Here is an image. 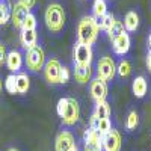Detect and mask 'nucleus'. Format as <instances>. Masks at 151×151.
<instances>
[{"label": "nucleus", "mask_w": 151, "mask_h": 151, "mask_svg": "<svg viewBox=\"0 0 151 151\" xmlns=\"http://www.w3.org/2000/svg\"><path fill=\"white\" fill-rule=\"evenodd\" d=\"M100 30L101 29L98 26V21L92 15L82 17V20L77 24V42L92 45L97 41Z\"/></svg>", "instance_id": "obj_1"}, {"label": "nucleus", "mask_w": 151, "mask_h": 151, "mask_svg": "<svg viewBox=\"0 0 151 151\" xmlns=\"http://www.w3.org/2000/svg\"><path fill=\"white\" fill-rule=\"evenodd\" d=\"M44 20L48 30L52 32H60L65 26V12L59 3H52L48 5L44 14Z\"/></svg>", "instance_id": "obj_2"}, {"label": "nucleus", "mask_w": 151, "mask_h": 151, "mask_svg": "<svg viewBox=\"0 0 151 151\" xmlns=\"http://www.w3.org/2000/svg\"><path fill=\"white\" fill-rule=\"evenodd\" d=\"M24 64H26V68L30 73H40L41 70H44V65H45V53H44L42 47L36 44L32 48L26 50Z\"/></svg>", "instance_id": "obj_3"}, {"label": "nucleus", "mask_w": 151, "mask_h": 151, "mask_svg": "<svg viewBox=\"0 0 151 151\" xmlns=\"http://www.w3.org/2000/svg\"><path fill=\"white\" fill-rule=\"evenodd\" d=\"M116 74V64L110 56H103L97 62V77L103 82H112Z\"/></svg>", "instance_id": "obj_4"}, {"label": "nucleus", "mask_w": 151, "mask_h": 151, "mask_svg": "<svg viewBox=\"0 0 151 151\" xmlns=\"http://www.w3.org/2000/svg\"><path fill=\"white\" fill-rule=\"evenodd\" d=\"M92 47L88 44L76 42L73 48V64L74 65H91L92 64Z\"/></svg>", "instance_id": "obj_5"}, {"label": "nucleus", "mask_w": 151, "mask_h": 151, "mask_svg": "<svg viewBox=\"0 0 151 151\" xmlns=\"http://www.w3.org/2000/svg\"><path fill=\"white\" fill-rule=\"evenodd\" d=\"M62 118V124L65 127H73V125L77 124L79 118H80V106L79 101L76 98H67V107L64 110V115Z\"/></svg>", "instance_id": "obj_6"}, {"label": "nucleus", "mask_w": 151, "mask_h": 151, "mask_svg": "<svg viewBox=\"0 0 151 151\" xmlns=\"http://www.w3.org/2000/svg\"><path fill=\"white\" fill-rule=\"evenodd\" d=\"M60 71H62V64L58 58H50L48 60H45L44 77L50 85L60 83Z\"/></svg>", "instance_id": "obj_7"}, {"label": "nucleus", "mask_w": 151, "mask_h": 151, "mask_svg": "<svg viewBox=\"0 0 151 151\" xmlns=\"http://www.w3.org/2000/svg\"><path fill=\"white\" fill-rule=\"evenodd\" d=\"M83 151H103L101 136L92 129H86L83 133Z\"/></svg>", "instance_id": "obj_8"}, {"label": "nucleus", "mask_w": 151, "mask_h": 151, "mask_svg": "<svg viewBox=\"0 0 151 151\" xmlns=\"http://www.w3.org/2000/svg\"><path fill=\"white\" fill-rule=\"evenodd\" d=\"M130 45H132V40H130V35L127 32H122L121 35H118L116 38L112 40V50L118 56L127 55L130 50Z\"/></svg>", "instance_id": "obj_9"}, {"label": "nucleus", "mask_w": 151, "mask_h": 151, "mask_svg": "<svg viewBox=\"0 0 151 151\" xmlns=\"http://www.w3.org/2000/svg\"><path fill=\"white\" fill-rule=\"evenodd\" d=\"M89 92H91V97H92V100L95 103L104 101L106 97H107V83L103 82L101 79L95 77L94 80H91Z\"/></svg>", "instance_id": "obj_10"}, {"label": "nucleus", "mask_w": 151, "mask_h": 151, "mask_svg": "<svg viewBox=\"0 0 151 151\" xmlns=\"http://www.w3.org/2000/svg\"><path fill=\"white\" fill-rule=\"evenodd\" d=\"M103 151H121V134L118 130L112 129L101 137Z\"/></svg>", "instance_id": "obj_11"}, {"label": "nucleus", "mask_w": 151, "mask_h": 151, "mask_svg": "<svg viewBox=\"0 0 151 151\" xmlns=\"http://www.w3.org/2000/svg\"><path fill=\"white\" fill-rule=\"evenodd\" d=\"M76 145V137L71 132H60L55 141V151H70Z\"/></svg>", "instance_id": "obj_12"}, {"label": "nucleus", "mask_w": 151, "mask_h": 151, "mask_svg": "<svg viewBox=\"0 0 151 151\" xmlns=\"http://www.w3.org/2000/svg\"><path fill=\"white\" fill-rule=\"evenodd\" d=\"M30 14V9L27 6H24L23 3L17 2L14 6H12V24H14L15 29H21L23 27V23L26 20V17Z\"/></svg>", "instance_id": "obj_13"}, {"label": "nucleus", "mask_w": 151, "mask_h": 151, "mask_svg": "<svg viewBox=\"0 0 151 151\" xmlns=\"http://www.w3.org/2000/svg\"><path fill=\"white\" fill-rule=\"evenodd\" d=\"M23 55L18 52V50H11V52L8 53V58H6V67L8 70L12 73V74H15L21 70L23 67Z\"/></svg>", "instance_id": "obj_14"}, {"label": "nucleus", "mask_w": 151, "mask_h": 151, "mask_svg": "<svg viewBox=\"0 0 151 151\" xmlns=\"http://www.w3.org/2000/svg\"><path fill=\"white\" fill-rule=\"evenodd\" d=\"M73 74H74L76 82L85 85V83H88V82L91 80L92 65H74L73 67Z\"/></svg>", "instance_id": "obj_15"}, {"label": "nucleus", "mask_w": 151, "mask_h": 151, "mask_svg": "<svg viewBox=\"0 0 151 151\" xmlns=\"http://www.w3.org/2000/svg\"><path fill=\"white\" fill-rule=\"evenodd\" d=\"M89 129L95 130L100 136H104L106 133H109L112 130V122L110 119H98L97 116H91V121H89Z\"/></svg>", "instance_id": "obj_16"}, {"label": "nucleus", "mask_w": 151, "mask_h": 151, "mask_svg": "<svg viewBox=\"0 0 151 151\" xmlns=\"http://www.w3.org/2000/svg\"><path fill=\"white\" fill-rule=\"evenodd\" d=\"M36 40H38L36 29H21L20 41H21V45L26 50H29L33 45H36Z\"/></svg>", "instance_id": "obj_17"}, {"label": "nucleus", "mask_w": 151, "mask_h": 151, "mask_svg": "<svg viewBox=\"0 0 151 151\" xmlns=\"http://www.w3.org/2000/svg\"><path fill=\"white\" fill-rule=\"evenodd\" d=\"M132 91H133V94H134L136 98H144L145 97V94L148 91V83H147L144 76H137V77L133 80Z\"/></svg>", "instance_id": "obj_18"}, {"label": "nucleus", "mask_w": 151, "mask_h": 151, "mask_svg": "<svg viewBox=\"0 0 151 151\" xmlns=\"http://www.w3.org/2000/svg\"><path fill=\"white\" fill-rule=\"evenodd\" d=\"M122 24H124V29H125L127 33L134 32L137 27H139V15H137V12L136 11H129L124 17Z\"/></svg>", "instance_id": "obj_19"}, {"label": "nucleus", "mask_w": 151, "mask_h": 151, "mask_svg": "<svg viewBox=\"0 0 151 151\" xmlns=\"http://www.w3.org/2000/svg\"><path fill=\"white\" fill-rule=\"evenodd\" d=\"M110 106H109V103L106 101H100V103H95V110H94V113L92 115L94 116H97L98 119H109L110 118Z\"/></svg>", "instance_id": "obj_20"}, {"label": "nucleus", "mask_w": 151, "mask_h": 151, "mask_svg": "<svg viewBox=\"0 0 151 151\" xmlns=\"http://www.w3.org/2000/svg\"><path fill=\"white\" fill-rule=\"evenodd\" d=\"M12 15V5L9 0H0V26L6 24Z\"/></svg>", "instance_id": "obj_21"}, {"label": "nucleus", "mask_w": 151, "mask_h": 151, "mask_svg": "<svg viewBox=\"0 0 151 151\" xmlns=\"http://www.w3.org/2000/svg\"><path fill=\"white\" fill-rule=\"evenodd\" d=\"M106 14H107L106 0H94V3H92V17L95 20H101Z\"/></svg>", "instance_id": "obj_22"}, {"label": "nucleus", "mask_w": 151, "mask_h": 151, "mask_svg": "<svg viewBox=\"0 0 151 151\" xmlns=\"http://www.w3.org/2000/svg\"><path fill=\"white\" fill-rule=\"evenodd\" d=\"M30 80L26 73H18L17 74V92L18 94H26L29 91Z\"/></svg>", "instance_id": "obj_23"}, {"label": "nucleus", "mask_w": 151, "mask_h": 151, "mask_svg": "<svg viewBox=\"0 0 151 151\" xmlns=\"http://www.w3.org/2000/svg\"><path fill=\"white\" fill-rule=\"evenodd\" d=\"M97 21H98V26H100V29L104 30V32H109V30H110V27L113 26V24H115L116 18L113 17L112 14H109V12H107V14H106L101 20H97Z\"/></svg>", "instance_id": "obj_24"}, {"label": "nucleus", "mask_w": 151, "mask_h": 151, "mask_svg": "<svg viewBox=\"0 0 151 151\" xmlns=\"http://www.w3.org/2000/svg\"><path fill=\"white\" fill-rule=\"evenodd\" d=\"M130 73H132V64L127 59H122L116 65V74L119 76V77H129Z\"/></svg>", "instance_id": "obj_25"}, {"label": "nucleus", "mask_w": 151, "mask_h": 151, "mask_svg": "<svg viewBox=\"0 0 151 151\" xmlns=\"http://www.w3.org/2000/svg\"><path fill=\"white\" fill-rule=\"evenodd\" d=\"M137 124H139V115H137L136 110H132L127 115V119H125V127L129 132H133L137 127Z\"/></svg>", "instance_id": "obj_26"}, {"label": "nucleus", "mask_w": 151, "mask_h": 151, "mask_svg": "<svg viewBox=\"0 0 151 151\" xmlns=\"http://www.w3.org/2000/svg\"><path fill=\"white\" fill-rule=\"evenodd\" d=\"M5 89L9 92V94H18L17 92V76L15 74H9L6 80H5Z\"/></svg>", "instance_id": "obj_27"}, {"label": "nucleus", "mask_w": 151, "mask_h": 151, "mask_svg": "<svg viewBox=\"0 0 151 151\" xmlns=\"http://www.w3.org/2000/svg\"><path fill=\"white\" fill-rule=\"evenodd\" d=\"M122 32H125V29H124V24H122V21H115V24L110 27V30L107 32V35H109V38L110 40H113V38H116L118 35H121Z\"/></svg>", "instance_id": "obj_28"}, {"label": "nucleus", "mask_w": 151, "mask_h": 151, "mask_svg": "<svg viewBox=\"0 0 151 151\" xmlns=\"http://www.w3.org/2000/svg\"><path fill=\"white\" fill-rule=\"evenodd\" d=\"M21 29H36V17L32 14V12L26 17V20H24Z\"/></svg>", "instance_id": "obj_29"}, {"label": "nucleus", "mask_w": 151, "mask_h": 151, "mask_svg": "<svg viewBox=\"0 0 151 151\" xmlns=\"http://www.w3.org/2000/svg\"><path fill=\"white\" fill-rule=\"evenodd\" d=\"M6 58H8V52H6V45L3 42H0V67L6 65Z\"/></svg>", "instance_id": "obj_30"}, {"label": "nucleus", "mask_w": 151, "mask_h": 151, "mask_svg": "<svg viewBox=\"0 0 151 151\" xmlns=\"http://www.w3.org/2000/svg\"><path fill=\"white\" fill-rule=\"evenodd\" d=\"M67 107V98H59V101H58V106H56V112H58V115L62 116L64 115V110Z\"/></svg>", "instance_id": "obj_31"}, {"label": "nucleus", "mask_w": 151, "mask_h": 151, "mask_svg": "<svg viewBox=\"0 0 151 151\" xmlns=\"http://www.w3.org/2000/svg\"><path fill=\"white\" fill-rule=\"evenodd\" d=\"M70 80V71L67 67H62V71H60V83H67Z\"/></svg>", "instance_id": "obj_32"}, {"label": "nucleus", "mask_w": 151, "mask_h": 151, "mask_svg": "<svg viewBox=\"0 0 151 151\" xmlns=\"http://www.w3.org/2000/svg\"><path fill=\"white\" fill-rule=\"evenodd\" d=\"M18 2H20V3H23L24 6H27V8L30 9V8H33V6H35L36 0H18Z\"/></svg>", "instance_id": "obj_33"}, {"label": "nucleus", "mask_w": 151, "mask_h": 151, "mask_svg": "<svg viewBox=\"0 0 151 151\" xmlns=\"http://www.w3.org/2000/svg\"><path fill=\"white\" fill-rule=\"evenodd\" d=\"M147 67L151 71V52H148V56H147Z\"/></svg>", "instance_id": "obj_34"}, {"label": "nucleus", "mask_w": 151, "mask_h": 151, "mask_svg": "<svg viewBox=\"0 0 151 151\" xmlns=\"http://www.w3.org/2000/svg\"><path fill=\"white\" fill-rule=\"evenodd\" d=\"M148 50L151 52V32H150V35H148Z\"/></svg>", "instance_id": "obj_35"}, {"label": "nucleus", "mask_w": 151, "mask_h": 151, "mask_svg": "<svg viewBox=\"0 0 151 151\" xmlns=\"http://www.w3.org/2000/svg\"><path fill=\"white\" fill-rule=\"evenodd\" d=\"M70 151H80V150H79V147H77V145H74V147H73Z\"/></svg>", "instance_id": "obj_36"}, {"label": "nucleus", "mask_w": 151, "mask_h": 151, "mask_svg": "<svg viewBox=\"0 0 151 151\" xmlns=\"http://www.w3.org/2000/svg\"><path fill=\"white\" fill-rule=\"evenodd\" d=\"M8 151H18V150H15V148H11V150H8Z\"/></svg>", "instance_id": "obj_37"}, {"label": "nucleus", "mask_w": 151, "mask_h": 151, "mask_svg": "<svg viewBox=\"0 0 151 151\" xmlns=\"http://www.w3.org/2000/svg\"><path fill=\"white\" fill-rule=\"evenodd\" d=\"M0 92H2V80H0Z\"/></svg>", "instance_id": "obj_38"}]
</instances>
